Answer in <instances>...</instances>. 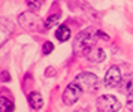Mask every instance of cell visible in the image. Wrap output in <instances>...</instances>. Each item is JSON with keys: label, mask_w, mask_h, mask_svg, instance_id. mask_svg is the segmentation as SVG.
<instances>
[{"label": "cell", "mask_w": 133, "mask_h": 112, "mask_svg": "<svg viewBox=\"0 0 133 112\" xmlns=\"http://www.w3.org/2000/svg\"><path fill=\"white\" fill-rule=\"evenodd\" d=\"M99 37L109 39L106 35H103L99 30H94V29H87V30H84V31H81V33L76 36L75 42H73V49H75V52L87 55V52L90 51L91 48H94V43L99 41Z\"/></svg>", "instance_id": "1"}, {"label": "cell", "mask_w": 133, "mask_h": 112, "mask_svg": "<svg viewBox=\"0 0 133 112\" xmlns=\"http://www.w3.org/2000/svg\"><path fill=\"white\" fill-rule=\"evenodd\" d=\"M73 84L78 85V88L82 91V93H94L99 87V79L94 73H90V72H82L79 73L78 76L72 81Z\"/></svg>", "instance_id": "2"}, {"label": "cell", "mask_w": 133, "mask_h": 112, "mask_svg": "<svg viewBox=\"0 0 133 112\" xmlns=\"http://www.w3.org/2000/svg\"><path fill=\"white\" fill-rule=\"evenodd\" d=\"M96 105H97V109L100 112H118L121 109L120 100H117V97L111 96V94L100 96L97 99Z\"/></svg>", "instance_id": "3"}, {"label": "cell", "mask_w": 133, "mask_h": 112, "mask_svg": "<svg viewBox=\"0 0 133 112\" xmlns=\"http://www.w3.org/2000/svg\"><path fill=\"white\" fill-rule=\"evenodd\" d=\"M121 81H123V76H121L120 67L112 66V67H109L108 70H106V73H105V79H103V82H105L106 87H111V88L120 87Z\"/></svg>", "instance_id": "4"}, {"label": "cell", "mask_w": 133, "mask_h": 112, "mask_svg": "<svg viewBox=\"0 0 133 112\" xmlns=\"http://www.w3.org/2000/svg\"><path fill=\"white\" fill-rule=\"evenodd\" d=\"M18 21L27 30H36L41 27V19L33 12H24V14H21L18 17Z\"/></svg>", "instance_id": "5"}, {"label": "cell", "mask_w": 133, "mask_h": 112, "mask_svg": "<svg viewBox=\"0 0 133 112\" xmlns=\"http://www.w3.org/2000/svg\"><path fill=\"white\" fill-rule=\"evenodd\" d=\"M81 94H82V91L78 88V85L70 82L67 85V88L64 90V93H63V102H64V105L70 106L73 103H76L78 99L81 97Z\"/></svg>", "instance_id": "6"}, {"label": "cell", "mask_w": 133, "mask_h": 112, "mask_svg": "<svg viewBox=\"0 0 133 112\" xmlns=\"http://www.w3.org/2000/svg\"><path fill=\"white\" fill-rule=\"evenodd\" d=\"M87 58L90 60V61H93V63H100V61H103L105 60V57H106V54H105V51H103L102 48H91L90 51L87 52V55H85Z\"/></svg>", "instance_id": "7"}, {"label": "cell", "mask_w": 133, "mask_h": 112, "mask_svg": "<svg viewBox=\"0 0 133 112\" xmlns=\"http://www.w3.org/2000/svg\"><path fill=\"white\" fill-rule=\"evenodd\" d=\"M29 103H30V106L33 109L39 111L43 106V99H42V96H41V93H37V91L30 93V96H29Z\"/></svg>", "instance_id": "8"}, {"label": "cell", "mask_w": 133, "mask_h": 112, "mask_svg": "<svg viewBox=\"0 0 133 112\" xmlns=\"http://www.w3.org/2000/svg\"><path fill=\"white\" fill-rule=\"evenodd\" d=\"M14 30V25L8 19H2V24H0V31H2V45L5 43V42L8 41V37H9V35L12 33Z\"/></svg>", "instance_id": "9"}, {"label": "cell", "mask_w": 133, "mask_h": 112, "mask_svg": "<svg viewBox=\"0 0 133 112\" xmlns=\"http://www.w3.org/2000/svg\"><path fill=\"white\" fill-rule=\"evenodd\" d=\"M120 88L123 93H132L133 91V73H129L126 76H123V81L120 84Z\"/></svg>", "instance_id": "10"}, {"label": "cell", "mask_w": 133, "mask_h": 112, "mask_svg": "<svg viewBox=\"0 0 133 112\" xmlns=\"http://www.w3.org/2000/svg\"><path fill=\"white\" fill-rule=\"evenodd\" d=\"M55 36H57V39L60 42H66L70 37V30L67 29V25H60L58 30H57V33H55Z\"/></svg>", "instance_id": "11"}, {"label": "cell", "mask_w": 133, "mask_h": 112, "mask_svg": "<svg viewBox=\"0 0 133 112\" xmlns=\"http://www.w3.org/2000/svg\"><path fill=\"white\" fill-rule=\"evenodd\" d=\"M0 111L2 112H14V103L6 97L0 99Z\"/></svg>", "instance_id": "12"}, {"label": "cell", "mask_w": 133, "mask_h": 112, "mask_svg": "<svg viewBox=\"0 0 133 112\" xmlns=\"http://www.w3.org/2000/svg\"><path fill=\"white\" fill-rule=\"evenodd\" d=\"M58 19H60V15H58V14H52L51 17H48L46 23H45L46 29H49V27H52L54 24H57V21H58Z\"/></svg>", "instance_id": "13"}, {"label": "cell", "mask_w": 133, "mask_h": 112, "mask_svg": "<svg viewBox=\"0 0 133 112\" xmlns=\"http://www.w3.org/2000/svg\"><path fill=\"white\" fill-rule=\"evenodd\" d=\"M27 3L30 5V8L31 9H41V6H42V3H43V0H27Z\"/></svg>", "instance_id": "14"}, {"label": "cell", "mask_w": 133, "mask_h": 112, "mask_svg": "<svg viewBox=\"0 0 133 112\" xmlns=\"http://www.w3.org/2000/svg\"><path fill=\"white\" fill-rule=\"evenodd\" d=\"M52 49H54V45H52L51 42H46V43H43V48H42V52H43V54L52 52Z\"/></svg>", "instance_id": "15"}, {"label": "cell", "mask_w": 133, "mask_h": 112, "mask_svg": "<svg viewBox=\"0 0 133 112\" xmlns=\"http://www.w3.org/2000/svg\"><path fill=\"white\" fill-rule=\"evenodd\" d=\"M127 109L133 111V91L127 94Z\"/></svg>", "instance_id": "16"}, {"label": "cell", "mask_w": 133, "mask_h": 112, "mask_svg": "<svg viewBox=\"0 0 133 112\" xmlns=\"http://www.w3.org/2000/svg\"><path fill=\"white\" fill-rule=\"evenodd\" d=\"M2 79H3L5 82H6V81H9V75H8V72H3V73H2Z\"/></svg>", "instance_id": "17"}, {"label": "cell", "mask_w": 133, "mask_h": 112, "mask_svg": "<svg viewBox=\"0 0 133 112\" xmlns=\"http://www.w3.org/2000/svg\"><path fill=\"white\" fill-rule=\"evenodd\" d=\"M75 112H87L85 109H78V111H75Z\"/></svg>", "instance_id": "18"}]
</instances>
